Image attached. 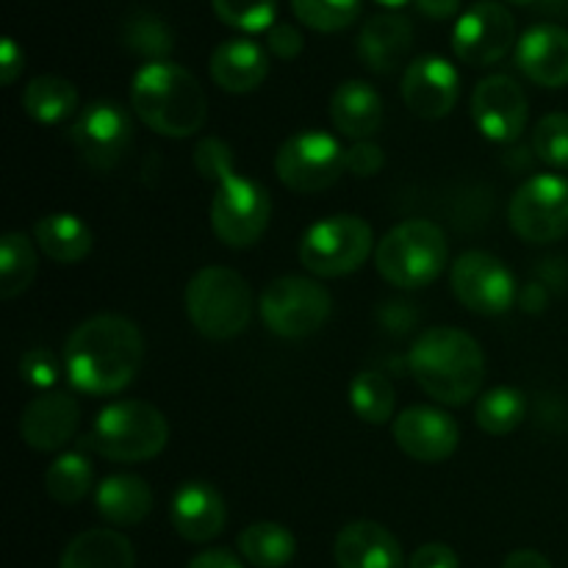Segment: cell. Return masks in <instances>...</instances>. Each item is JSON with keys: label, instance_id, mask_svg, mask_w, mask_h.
Masks as SVG:
<instances>
[{"label": "cell", "instance_id": "obj_4", "mask_svg": "<svg viewBox=\"0 0 568 568\" xmlns=\"http://www.w3.org/2000/svg\"><path fill=\"white\" fill-rule=\"evenodd\" d=\"M131 105L150 131L170 139L192 136L209 116V100L197 78L166 59L139 67L131 83Z\"/></svg>", "mask_w": 568, "mask_h": 568}, {"label": "cell", "instance_id": "obj_32", "mask_svg": "<svg viewBox=\"0 0 568 568\" xmlns=\"http://www.w3.org/2000/svg\"><path fill=\"white\" fill-rule=\"evenodd\" d=\"M527 416V397L519 388L510 386H497L491 392H486L477 403L475 419L480 425L483 433L488 436H508L516 427L525 422Z\"/></svg>", "mask_w": 568, "mask_h": 568}, {"label": "cell", "instance_id": "obj_27", "mask_svg": "<svg viewBox=\"0 0 568 568\" xmlns=\"http://www.w3.org/2000/svg\"><path fill=\"white\" fill-rule=\"evenodd\" d=\"M39 250L55 264H81L92 253V231L75 214H48L33 225Z\"/></svg>", "mask_w": 568, "mask_h": 568}, {"label": "cell", "instance_id": "obj_44", "mask_svg": "<svg viewBox=\"0 0 568 568\" xmlns=\"http://www.w3.org/2000/svg\"><path fill=\"white\" fill-rule=\"evenodd\" d=\"M416 9L427 17V20H453L460 11V0H414Z\"/></svg>", "mask_w": 568, "mask_h": 568}, {"label": "cell", "instance_id": "obj_29", "mask_svg": "<svg viewBox=\"0 0 568 568\" xmlns=\"http://www.w3.org/2000/svg\"><path fill=\"white\" fill-rule=\"evenodd\" d=\"M236 544L242 558L255 568H283L292 564L294 552H297L292 530L277 521H255V525L244 527Z\"/></svg>", "mask_w": 568, "mask_h": 568}, {"label": "cell", "instance_id": "obj_47", "mask_svg": "<svg viewBox=\"0 0 568 568\" xmlns=\"http://www.w3.org/2000/svg\"><path fill=\"white\" fill-rule=\"evenodd\" d=\"M381 6H386V9H403V6H408L410 0H377Z\"/></svg>", "mask_w": 568, "mask_h": 568}, {"label": "cell", "instance_id": "obj_28", "mask_svg": "<svg viewBox=\"0 0 568 568\" xmlns=\"http://www.w3.org/2000/svg\"><path fill=\"white\" fill-rule=\"evenodd\" d=\"M22 109L39 125H59L78 109V89L61 75H39L22 89Z\"/></svg>", "mask_w": 568, "mask_h": 568}, {"label": "cell", "instance_id": "obj_43", "mask_svg": "<svg viewBox=\"0 0 568 568\" xmlns=\"http://www.w3.org/2000/svg\"><path fill=\"white\" fill-rule=\"evenodd\" d=\"M186 568H244V566L231 549H205V552L194 555L192 564Z\"/></svg>", "mask_w": 568, "mask_h": 568}, {"label": "cell", "instance_id": "obj_2", "mask_svg": "<svg viewBox=\"0 0 568 568\" xmlns=\"http://www.w3.org/2000/svg\"><path fill=\"white\" fill-rule=\"evenodd\" d=\"M194 166L216 186L211 200V227L233 250L253 247L270 227L272 200L258 181L239 175L225 142L209 136L194 148Z\"/></svg>", "mask_w": 568, "mask_h": 568}, {"label": "cell", "instance_id": "obj_31", "mask_svg": "<svg viewBox=\"0 0 568 568\" xmlns=\"http://www.w3.org/2000/svg\"><path fill=\"white\" fill-rule=\"evenodd\" d=\"M349 405L355 416L366 425H386L392 422L394 408H397V394H394L392 381L381 372H361L349 383Z\"/></svg>", "mask_w": 568, "mask_h": 568}, {"label": "cell", "instance_id": "obj_33", "mask_svg": "<svg viewBox=\"0 0 568 568\" xmlns=\"http://www.w3.org/2000/svg\"><path fill=\"white\" fill-rule=\"evenodd\" d=\"M92 464L81 453H64L48 466L44 471V491L53 503L75 505L92 488Z\"/></svg>", "mask_w": 568, "mask_h": 568}, {"label": "cell", "instance_id": "obj_34", "mask_svg": "<svg viewBox=\"0 0 568 568\" xmlns=\"http://www.w3.org/2000/svg\"><path fill=\"white\" fill-rule=\"evenodd\" d=\"M292 11L314 31H344L361 14V0H292Z\"/></svg>", "mask_w": 568, "mask_h": 568}, {"label": "cell", "instance_id": "obj_42", "mask_svg": "<svg viewBox=\"0 0 568 568\" xmlns=\"http://www.w3.org/2000/svg\"><path fill=\"white\" fill-rule=\"evenodd\" d=\"M22 67H26V53H22V48L14 42V39L6 37L3 48H0V75H3L6 87H11V83L17 81Z\"/></svg>", "mask_w": 568, "mask_h": 568}, {"label": "cell", "instance_id": "obj_37", "mask_svg": "<svg viewBox=\"0 0 568 568\" xmlns=\"http://www.w3.org/2000/svg\"><path fill=\"white\" fill-rule=\"evenodd\" d=\"M532 150L555 170H568V114H547L532 131Z\"/></svg>", "mask_w": 568, "mask_h": 568}, {"label": "cell", "instance_id": "obj_19", "mask_svg": "<svg viewBox=\"0 0 568 568\" xmlns=\"http://www.w3.org/2000/svg\"><path fill=\"white\" fill-rule=\"evenodd\" d=\"M410 48H414V26L397 11L369 17L358 33V59L377 75L397 72L408 61Z\"/></svg>", "mask_w": 568, "mask_h": 568}, {"label": "cell", "instance_id": "obj_39", "mask_svg": "<svg viewBox=\"0 0 568 568\" xmlns=\"http://www.w3.org/2000/svg\"><path fill=\"white\" fill-rule=\"evenodd\" d=\"M266 48H270V53L277 55V59L292 61L303 53L305 39L303 33L294 26H288V22H275V26L266 31Z\"/></svg>", "mask_w": 568, "mask_h": 568}, {"label": "cell", "instance_id": "obj_3", "mask_svg": "<svg viewBox=\"0 0 568 568\" xmlns=\"http://www.w3.org/2000/svg\"><path fill=\"white\" fill-rule=\"evenodd\" d=\"M410 375L427 397L458 408L480 394L486 381V355L469 333L458 327H430L408 353Z\"/></svg>", "mask_w": 568, "mask_h": 568}, {"label": "cell", "instance_id": "obj_18", "mask_svg": "<svg viewBox=\"0 0 568 568\" xmlns=\"http://www.w3.org/2000/svg\"><path fill=\"white\" fill-rule=\"evenodd\" d=\"M81 425L78 399L67 392L48 388L26 405L20 416V436L37 453H53L67 447Z\"/></svg>", "mask_w": 568, "mask_h": 568}, {"label": "cell", "instance_id": "obj_1", "mask_svg": "<svg viewBox=\"0 0 568 568\" xmlns=\"http://www.w3.org/2000/svg\"><path fill=\"white\" fill-rule=\"evenodd\" d=\"M144 361L142 331L120 314H98L70 333L64 369L70 386L92 397L125 392Z\"/></svg>", "mask_w": 568, "mask_h": 568}, {"label": "cell", "instance_id": "obj_13", "mask_svg": "<svg viewBox=\"0 0 568 568\" xmlns=\"http://www.w3.org/2000/svg\"><path fill=\"white\" fill-rule=\"evenodd\" d=\"M449 283L460 305L480 316H499L516 303V277L497 255L469 250L449 272Z\"/></svg>", "mask_w": 568, "mask_h": 568}, {"label": "cell", "instance_id": "obj_10", "mask_svg": "<svg viewBox=\"0 0 568 568\" xmlns=\"http://www.w3.org/2000/svg\"><path fill=\"white\" fill-rule=\"evenodd\" d=\"M275 172L292 192H325L342 178V172H347V150L325 131L294 133L277 148Z\"/></svg>", "mask_w": 568, "mask_h": 568}, {"label": "cell", "instance_id": "obj_7", "mask_svg": "<svg viewBox=\"0 0 568 568\" xmlns=\"http://www.w3.org/2000/svg\"><path fill=\"white\" fill-rule=\"evenodd\" d=\"M447 236L430 220H405L394 225L375 247V266L397 288L430 286L447 266Z\"/></svg>", "mask_w": 568, "mask_h": 568}, {"label": "cell", "instance_id": "obj_45", "mask_svg": "<svg viewBox=\"0 0 568 568\" xmlns=\"http://www.w3.org/2000/svg\"><path fill=\"white\" fill-rule=\"evenodd\" d=\"M503 568H552V564L536 549H516L505 558Z\"/></svg>", "mask_w": 568, "mask_h": 568}, {"label": "cell", "instance_id": "obj_48", "mask_svg": "<svg viewBox=\"0 0 568 568\" xmlns=\"http://www.w3.org/2000/svg\"><path fill=\"white\" fill-rule=\"evenodd\" d=\"M505 3H514V6H530V3H538V0H505Z\"/></svg>", "mask_w": 568, "mask_h": 568}, {"label": "cell", "instance_id": "obj_20", "mask_svg": "<svg viewBox=\"0 0 568 568\" xmlns=\"http://www.w3.org/2000/svg\"><path fill=\"white\" fill-rule=\"evenodd\" d=\"M516 64L532 83L547 89L568 87V31L560 26H532L516 44Z\"/></svg>", "mask_w": 568, "mask_h": 568}, {"label": "cell", "instance_id": "obj_5", "mask_svg": "<svg viewBox=\"0 0 568 568\" xmlns=\"http://www.w3.org/2000/svg\"><path fill=\"white\" fill-rule=\"evenodd\" d=\"M253 292L236 270L203 266L186 283V314L200 336L227 342L253 320Z\"/></svg>", "mask_w": 568, "mask_h": 568}, {"label": "cell", "instance_id": "obj_30", "mask_svg": "<svg viewBox=\"0 0 568 568\" xmlns=\"http://www.w3.org/2000/svg\"><path fill=\"white\" fill-rule=\"evenodd\" d=\"M37 250L31 239L20 231L6 233L0 244V297H20L37 277Z\"/></svg>", "mask_w": 568, "mask_h": 568}, {"label": "cell", "instance_id": "obj_41", "mask_svg": "<svg viewBox=\"0 0 568 568\" xmlns=\"http://www.w3.org/2000/svg\"><path fill=\"white\" fill-rule=\"evenodd\" d=\"M410 568H460V560L447 544H425L410 558Z\"/></svg>", "mask_w": 568, "mask_h": 568}, {"label": "cell", "instance_id": "obj_16", "mask_svg": "<svg viewBox=\"0 0 568 568\" xmlns=\"http://www.w3.org/2000/svg\"><path fill=\"white\" fill-rule=\"evenodd\" d=\"M392 433L397 447L422 464H442L458 449L460 442L458 422L430 405H414L394 416Z\"/></svg>", "mask_w": 568, "mask_h": 568}, {"label": "cell", "instance_id": "obj_24", "mask_svg": "<svg viewBox=\"0 0 568 568\" xmlns=\"http://www.w3.org/2000/svg\"><path fill=\"white\" fill-rule=\"evenodd\" d=\"M331 120L342 136L369 139L383 125V100L377 89L366 81H344L331 94Z\"/></svg>", "mask_w": 568, "mask_h": 568}, {"label": "cell", "instance_id": "obj_35", "mask_svg": "<svg viewBox=\"0 0 568 568\" xmlns=\"http://www.w3.org/2000/svg\"><path fill=\"white\" fill-rule=\"evenodd\" d=\"M211 6L214 14L236 31L266 33L275 26L277 0H211Z\"/></svg>", "mask_w": 568, "mask_h": 568}, {"label": "cell", "instance_id": "obj_15", "mask_svg": "<svg viewBox=\"0 0 568 568\" xmlns=\"http://www.w3.org/2000/svg\"><path fill=\"white\" fill-rule=\"evenodd\" d=\"M471 116L477 131L499 144L516 142L527 128V94L510 75H488L471 92Z\"/></svg>", "mask_w": 568, "mask_h": 568}, {"label": "cell", "instance_id": "obj_22", "mask_svg": "<svg viewBox=\"0 0 568 568\" xmlns=\"http://www.w3.org/2000/svg\"><path fill=\"white\" fill-rule=\"evenodd\" d=\"M338 568H403V547L388 527L377 521H353L333 544Z\"/></svg>", "mask_w": 568, "mask_h": 568}, {"label": "cell", "instance_id": "obj_26", "mask_svg": "<svg viewBox=\"0 0 568 568\" xmlns=\"http://www.w3.org/2000/svg\"><path fill=\"white\" fill-rule=\"evenodd\" d=\"M94 503H98V514L109 525L133 527L148 519L153 510V491L136 475H111L100 483Z\"/></svg>", "mask_w": 568, "mask_h": 568}, {"label": "cell", "instance_id": "obj_9", "mask_svg": "<svg viewBox=\"0 0 568 568\" xmlns=\"http://www.w3.org/2000/svg\"><path fill=\"white\" fill-rule=\"evenodd\" d=\"M264 325L281 338H305L320 331L333 311L331 292L303 275L275 277L258 300Z\"/></svg>", "mask_w": 568, "mask_h": 568}, {"label": "cell", "instance_id": "obj_36", "mask_svg": "<svg viewBox=\"0 0 568 568\" xmlns=\"http://www.w3.org/2000/svg\"><path fill=\"white\" fill-rule=\"evenodd\" d=\"M125 44L133 53L144 55L150 61L166 59L172 50V33L159 17L136 14L125 26Z\"/></svg>", "mask_w": 568, "mask_h": 568}, {"label": "cell", "instance_id": "obj_40", "mask_svg": "<svg viewBox=\"0 0 568 568\" xmlns=\"http://www.w3.org/2000/svg\"><path fill=\"white\" fill-rule=\"evenodd\" d=\"M383 164H386L383 150L377 144L366 142V139H361L347 150V172H353V175L372 178L383 170Z\"/></svg>", "mask_w": 568, "mask_h": 568}, {"label": "cell", "instance_id": "obj_14", "mask_svg": "<svg viewBox=\"0 0 568 568\" xmlns=\"http://www.w3.org/2000/svg\"><path fill=\"white\" fill-rule=\"evenodd\" d=\"M516 42L514 14L497 0H480L458 17L453 50L464 64L491 67L510 53Z\"/></svg>", "mask_w": 568, "mask_h": 568}, {"label": "cell", "instance_id": "obj_23", "mask_svg": "<svg viewBox=\"0 0 568 568\" xmlns=\"http://www.w3.org/2000/svg\"><path fill=\"white\" fill-rule=\"evenodd\" d=\"M209 70L220 89L231 94H247L255 92L264 83V78L270 75V59H266V50L258 42L236 37L216 44L214 53H211Z\"/></svg>", "mask_w": 568, "mask_h": 568}, {"label": "cell", "instance_id": "obj_11", "mask_svg": "<svg viewBox=\"0 0 568 568\" xmlns=\"http://www.w3.org/2000/svg\"><path fill=\"white\" fill-rule=\"evenodd\" d=\"M508 222L530 244L558 242L568 233V178L532 175L521 183L508 205Z\"/></svg>", "mask_w": 568, "mask_h": 568}, {"label": "cell", "instance_id": "obj_21", "mask_svg": "<svg viewBox=\"0 0 568 568\" xmlns=\"http://www.w3.org/2000/svg\"><path fill=\"white\" fill-rule=\"evenodd\" d=\"M170 519L178 536L186 538V541H211L225 527V499L211 483L189 480L172 497Z\"/></svg>", "mask_w": 568, "mask_h": 568}, {"label": "cell", "instance_id": "obj_8", "mask_svg": "<svg viewBox=\"0 0 568 568\" xmlns=\"http://www.w3.org/2000/svg\"><path fill=\"white\" fill-rule=\"evenodd\" d=\"M375 253V233L361 216L336 214L314 222L300 242V264L316 277H342L361 270Z\"/></svg>", "mask_w": 568, "mask_h": 568}, {"label": "cell", "instance_id": "obj_6", "mask_svg": "<svg viewBox=\"0 0 568 568\" xmlns=\"http://www.w3.org/2000/svg\"><path fill=\"white\" fill-rule=\"evenodd\" d=\"M170 425L155 405L122 399L100 410L89 430V447L114 464H144L164 453Z\"/></svg>", "mask_w": 568, "mask_h": 568}, {"label": "cell", "instance_id": "obj_17", "mask_svg": "<svg viewBox=\"0 0 568 568\" xmlns=\"http://www.w3.org/2000/svg\"><path fill=\"white\" fill-rule=\"evenodd\" d=\"M460 98L458 70L442 55H419L403 72V100L422 120H444Z\"/></svg>", "mask_w": 568, "mask_h": 568}, {"label": "cell", "instance_id": "obj_46", "mask_svg": "<svg viewBox=\"0 0 568 568\" xmlns=\"http://www.w3.org/2000/svg\"><path fill=\"white\" fill-rule=\"evenodd\" d=\"M521 305H525V311H541L547 305V292L538 283H530L521 294Z\"/></svg>", "mask_w": 568, "mask_h": 568}, {"label": "cell", "instance_id": "obj_12", "mask_svg": "<svg viewBox=\"0 0 568 568\" xmlns=\"http://www.w3.org/2000/svg\"><path fill=\"white\" fill-rule=\"evenodd\" d=\"M70 142L89 170H114L133 144L131 114L114 100H94L72 122Z\"/></svg>", "mask_w": 568, "mask_h": 568}, {"label": "cell", "instance_id": "obj_38", "mask_svg": "<svg viewBox=\"0 0 568 568\" xmlns=\"http://www.w3.org/2000/svg\"><path fill=\"white\" fill-rule=\"evenodd\" d=\"M20 377L31 388L48 392V388H53V383L59 381V361L53 358L50 349H31V353L22 355Z\"/></svg>", "mask_w": 568, "mask_h": 568}, {"label": "cell", "instance_id": "obj_25", "mask_svg": "<svg viewBox=\"0 0 568 568\" xmlns=\"http://www.w3.org/2000/svg\"><path fill=\"white\" fill-rule=\"evenodd\" d=\"M59 568H136L133 544L116 530H87L61 552Z\"/></svg>", "mask_w": 568, "mask_h": 568}]
</instances>
